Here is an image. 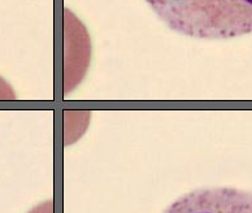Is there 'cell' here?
Here are the masks:
<instances>
[{
  "label": "cell",
  "mask_w": 252,
  "mask_h": 213,
  "mask_svg": "<svg viewBox=\"0 0 252 213\" xmlns=\"http://www.w3.org/2000/svg\"><path fill=\"white\" fill-rule=\"evenodd\" d=\"M170 30L195 39L252 33V0H144Z\"/></svg>",
  "instance_id": "1"
},
{
  "label": "cell",
  "mask_w": 252,
  "mask_h": 213,
  "mask_svg": "<svg viewBox=\"0 0 252 213\" xmlns=\"http://www.w3.org/2000/svg\"><path fill=\"white\" fill-rule=\"evenodd\" d=\"M162 213H252V192L231 187L198 188L174 200Z\"/></svg>",
  "instance_id": "2"
},
{
  "label": "cell",
  "mask_w": 252,
  "mask_h": 213,
  "mask_svg": "<svg viewBox=\"0 0 252 213\" xmlns=\"http://www.w3.org/2000/svg\"><path fill=\"white\" fill-rule=\"evenodd\" d=\"M66 78L70 80L73 76L82 77L86 70L89 58L81 56L78 54L90 56V40L87 38V33L81 22L72 15V12L66 11Z\"/></svg>",
  "instance_id": "3"
},
{
  "label": "cell",
  "mask_w": 252,
  "mask_h": 213,
  "mask_svg": "<svg viewBox=\"0 0 252 213\" xmlns=\"http://www.w3.org/2000/svg\"><path fill=\"white\" fill-rule=\"evenodd\" d=\"M17 96L15 95L13 90H12L9 85H8L3 78H0V100H7V99H16Z\"/></svg>",
  "instance_id": "4"
},
{
  "label": "cell",
  "mask_w": 252,
  "mask_h": 213,
  "mask_svg": "<svg viewBox=\"0 0 252 213\" xmlns=\"http://www.w3.org/2000/svg\"><path fill=\"white\" fill-rule=\"evenodd\" d=\"M30 213H52V202L40 204L36 208H34Z\"/></svg>",
  "instance_id": "5"
}]
</instances>
